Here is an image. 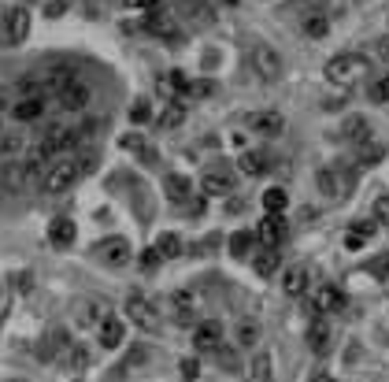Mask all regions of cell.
<instances>
[{"mask_svg":"<svg viewBox=\"0 0 389 382\" xmlns=\"http://www.w3.org/2000/svg\"><path fill=\"white\" fill-rule=\"evenodd\" d=\"M363 74H367V60L360 52H341V56H334L327 63V78L334 85H352L356 78H363Z\"/></svg>","mask_w":389,"mask_h":382,"instance_id":"obj_1","label":"cell"},{"mask_svg":"<svg viewBox=\"0 0 389 382\" xmlns=\"http://www.w3.org/2000/svg\"><path fill=\"white\" fill-rule=\"evenodd\" d=\"M82 174H85L82 171V160H60V163H52V167L45 171L41 190H45V193H63V190H71Z\"/></svg>","mask_w":389,"mask_h":382,"instance_id":"obj_2","label":"cell"},{"mask_svg":"<svg viewBox=\"0 0 389 382\" xmlns=\"http://www.w3.org/2000/svg\"><path fill=\"white\" fill-rule=\"evenodd\" d=\"M0 38H4V45H23V41L30 38V8L23 4H15V8H8L4 15H0Z\"/></svg>","mask_w":389,"mask_h":382,"instance_id":"obj_3","label":"cell"},{"mask_svg":"<svg viewBox=\"0 0 389 382\" xmlns=\"http://www.w3.org/2000/svg\"><path fill=\"white\" fill-rule=\"evenodd\" d=\"M252 71H256L263 82L282 78V56H278L275 49H267V45H256V49H252Z\"/></svg>","mask_w":389,"mask_h":382,"instance_id":"obj_4","label":"cell"},{"mask_svg":"<svg viewBox=\"0 0 389 382\" xmlns=\"http://www.w3.org/2000/svg\"><path fill=\"white\" fill-rule=\"evenodd\" d=\"M145 30L156 38H167V41H178V26H175V12H167V8H153V12H145Z\"/></svg>","mask_w":389,"mask_h":382,"instance_id":"obj_5","label":"cell"},{"mask_svg":"<svg viewBox=\"0 0 389 382\" xmlns=\"http://www.w3.org/2000/svg\"><path fill=\"white\" fill-rule=\"evenodd\" d=\"M200 190L208 193V197H226V193H234V171L226 167H211L200 174Z\"/></svg>","mask_w":389,"mask_h":382,"instance_id":"obj_6","label":"cell"},{"mask_svg":"<svg viewBox=\"0 0 389 382\" xmlns=\"http://www.w3.org/2000/svg\"><path fill=\"white\" fill-rule=\"evenodd\" d=\"M193 345H197V353H219L223 349V323L219 319L200 323L197 334H193Z\"/></svg>","mask_w":389,"mask_h":382,"instance_id":"obj_7","label":"cell"},{"mask_svg":"<svg viewBox=\"0 0 389 382\" xmlns=\"http://www.w3.org/2000/svg\"><path fill=\"white\" fill-rule=\"evenodd\" d=\"M286 234H289L286 219H282V215H271V212H267V215H263V223L256 226V238H259L263 245H271V249L282 245V242H286Z\"/></svg>","mask_w":389,"mask_h":382,"instance_id":"obj_8","label":"cell"},{"mask_svg":"<svg viewBox=\"0 0 389 382\" xmlns=\"http://www.w3.org/2000/svg\"><path fill=\"white\" fill-rule=\"evenodd\" d=\"M319 190L327 197H345L352 190V174L349 171H334V167H322L319 171Z\"/></svg>","mask_w":389,"mask_h":382,"instance_id":"obj_9","label":"cell"},{"mask_svg":"<svg viewBox=\"0 0 389 382\" xmlns=\"http://www.w3.org/2000/svg\"><path fill=\"white\" fill-rule=\"evenodd\" d=\"M71 82H74V71H71V67H63V63H60V67H45V71L37 74L41 93H56V97H60Z\"/></svg>","mask_w":389,"mask_h":382,"instance_id":"obj_10","label":"cell"},{"mask_svg":"<svg viewBox=\"0 0 389 382\" xmlns=\"http://www.w3.org/2000/svg\"><path fill=\"white\" fill-rule=\"evenodd\" d=\"M126 315L141 326V331H159V315H156V308L145 297H130L126 301Z\"/></svg>","mask_w":389,"mask_h":382,"instance_id":"obj_11","label":"cell"},{"mask_svg":"<svg viewBox=\"0 0 389 382\" xmlns=\"http://www.w3.org/2000/svg\"><path fill=\"white\" fill-rule=\"evenodd\" d=\"M78 130H67V126H49L45 130V138H41V145H45L52 156H56V152H67V149H74L78 145Z\"/></svg>","mask_w":389,"mask_h":382,"instance_id":"obj_12","label":"cell"},{"mask_svg":"<svg viewBox=\"0 0 389 382\" xmlns=\"http://www.w3.org/2000/svg\"><path fill=\"white\" fill-rule=\"evenodd\" d=\"M248 126H252L256 134H263V138H278L286 130V119L278 112H256V115H248Z\"/></svg>","mask_w":389,"mask_h":382,"instance_id":"obj_13","label":"cell"},{"mask_svg":"<svg viewBox=\"0 0 389 382\" xmlns=\"http://www.w3.org/2000/svg\"><path fill=\"white\" fill-rule=\"evenodd\" d=\"M93 253L107 260V264H126L130 260V245H126V238H107V242H96L93 245Z\"/></svg>","mask_w":389,"mask_h":382,"instance_id":"obj_14","label":"cell"},{"mask_svg":"<svg viewBox=\"0 0 389 382\" xmlns=\"http://www.w3.org/2000/svg\"><path fill=\"white\" fill-rule=\"evenodd\" d=\"M330 323L327 319H322V315H319V319H311V326H308V349H311V353H315V356H327L330 353Z\"/></svg>","mask_w":389,"mask_h":382,"instance_id":"obj_15","label":"cell"},{"mask_svg":"<svg viewBox=\"0 0 389 382\" xmlns=\"http://www.w3.org/2000/svg\"><path fill=\"white\" fill-rule=\"evenodd\" d=\"M12 115L19 119V123H34V119L45 115V97L34 93V97H19V104L12 108Z\"/></svg>","mask_w":389,"mask_h":382,"instance_id":"obj_16","label":"cell"},{"mask_svg":"<svg viewBox=\"0 0 389 382\" xmlns=\"http://www.w3.org/2000/svg\"><path fill=\"white\" fill-rule=\"evenodd\" d=\"M156 90H159V97H167V101L175 104V101H178V93H189V78H186V74H182V71L159 74Z\"/></svg>","mask_w":389,"mask_h":382,"instance_id":"obj_17","label":"cell"},{"mask_svg":"<svg viewBox=\"0 0 389 382\" xmlns=\"http://www.w3.org/2000/svg\"><path fill=\"white\" fill-rule=\"evenodd\" d=\"M89 101H93V93H89V85H82V82H71L67 90L60 93V108H67V112H82Z\"/></svg>","mask_w":389,"mask_h":382,"instance_id":"obj_18","label":"cell"},{"mask_svg":"<svg viewBox=\"0 0 389 382\" xmlns=\"http://www.w3.org/2000/svg\"><path fill=\"white\" fill-rule=\"evenodd\" d=\"M74 238H78V231H74V223L67 219V215H63V219H52V223H49V242L56 245V249H71Z\"/></svg>","mask_w":389,"mask_h":382,"instance_id":"obj_19","label":"cell"},{"mask_svg":"<svg viewBox=\"0 0 389 382\" xmlns=\"http://www.w3.org/2000/svg\"><path fill=\"white\" fill-rule=\"evenodd\" d=\"M101 345L104 349H119L123 345V338H126V326H123V319H119V315H107V319L101 323Z\"/></svg>","mask_w":389,"mask_h":382,"instance_id":"obj_20","label":"cell"},{"mask_svg":"<svg viewBox=\"0 0 389 382\" xmlns=\"http://www.w3.org/2000/svg\"><path fill=\"white\" fill-rule=\"evenodd\" d=\"M189 190H193V182L186 178V174H167V178H164V193H167L171 204H186Z\"/></svg>","mask_w":389,"mask_h":382,"instance_id":"obj_21","label":"cell"},{"mask_svg":"<svg viewBox=\"0 0 389 382\" xmlns=\"http://www.w3.org/2000/svg\"><path fill=\"white\" fill-rule=\"evenodd\" d=\"M345 308V293L338 286H319L315 290V312H341Z\"/></svg>","mask_w":389,"mask_h":382,"instance_id":"obj_22","label":"cell"},{"mask_svg":"<svg viewBox=\"0 0 389 382\" xmlns=\"http://www.w3.org/2000/svg\"><path fill=\"white\" fill-rule=\"evenodd\" d=\"M237 167H241V174H248V178H259V174H267L271 160H267V152H241Z\"/></svg>","mask_w":389,"mask_h":382,"instance_id":"obj_23","label":"cell"},{"mask_svg":"<svg viewBox=\"0 0 389 382\" xmlns=\"http://www.w3.org/2000/svg\"><path fill=\"white\" fill-rule=\"evenodd\" d=\"M278 264H282V256H278V249H271V245L259 249V256L252 260V267H256V275H259V279H271L275 271H278Z\"/></svg>","mask_w":389,"mask_h":382,"instance_id":"obj_24","label":"cell"},{"mask_svg":"<svg viewBox=\"0 0 389 382\" xmlns=\"http://www.w3.org/2000/svg\"><path fill=\"white\" fill-rule=\"evenodd\" d=\"M374 231H378L374 219H371V223H356V226H349V231H345V245H349V249H363V245L374 238Z\"/></svg>","mask_w":389,"mask_h":382,"instance_id":"obj_25","label":"cell"},{"mask_svg":"<svg viewBox=\"0 0 389 382\" xmlns=\"http://www.w3.org/2000/svg\"><path fill=\"white\" fill-rule=\"evenodd\" d=\"M341 134L349 141H356V145H363V141H371V126H367L363 115H349V119H345V126H341Z\"/></svg>","mask_w":389,"mask_h":382,"instance_id":"obj_26","label":"cell"},{"mask_svg":"<svg viewBox=\"0 0 389 382\" xmlns=\"http://www.w3.org/2000/svg\"><path fill=\"white\" fill-rule=\"evenodd\" d=\"M0 182H4L8 190H23V182H30L26 163H4V167H0Z\"/></svg>","mask_w":389,"mask_h":382,"instance_id":"obj_27","label":"cell"},{"mask_svg":"<svg viewBox=\"0 0 389 382\" xmlns=\"http://www.w3.org/2000/svg\"><path fill=\"white\" fill-rule=\"evenodd\" d=\"M282 290L289 293V297H300V293L308 290V267H289L282 275Z\"/></svg>","mask_w":389,"mask_h":382,"instance_id":"obj_28","label":"cell"},{"mask_svg":"<svg viewBox=\"0 0 389 382\" xmlns=\"http://www.w3.org/2000/svg\"><path fill=\"white\" fill-rule=\"evenodd\" d=\"M156 249H159V256H164V260H178V256H182V249H186V242H182L178 234L164 231V234L156 238Z\"/></svg>","mask_w":389,"mask_h":382,"instance_id":"obj_29","label":"cell"},{"mask_svg":"<svg viewBox=\"0 0 389 382\" xmlns=\"http://www.w3.org/2000/svg\"><path fill=\"white\" fill-rule=\"evenodd\" d=\"M23 149H26V138L23 134H15V130H4V134H0V160H12Z\"/></svg>","mask_w":389,"mask_h":382,"instance_id":"obj_30","label":"cell"},{"mask_svg":"<svg viewBox=\"0 0 389 382\" xmlns=\"http://www.w3.org/2000/svg\"><path fill=\"white\" fill-rule=\"evenodd\" d=\"M234 338H237V345H241V349H256L259 326H256L252 319H241V323H237V331H234Z\"/></svg>","mask_w":389,"mask_h":382,"instance_id":"obj_31","label":"cell"},{"mask_svg":"<svg viewBox=\"0 0 389 382\" xmlns=\"http://www.w3.org/2000/svg\"><path fill=\"white\" fill-rule=\"evenodd\" d=\"M267 379H271V356L256 353L252 364H248V382H267Z\"/></svg>","mask_w":389,"mask_h":382,"instance_id":"obj_32","label":"cell"},{"mask_svg":"<svg viewBox=\"0 0 389 382\" xmlns=\"http://www.w3.org/2000/svg\"><path fill=\"white\" fill-rule=\"evenodd\" d=\"M259 242V238L252 234V231H241V234H234L230 238V253L237 256V260H241V256H252V245Z\"/></svg>","mask_w":389,"mask_h":382,"instance_id":"obj_33","label":"cell"},{"mask_svg":"<svg viewBox=\"0 0 389 382\" xmlns=\"http://www.w3.org/2000/svg\"><path fill=\"white\" fill-rule=\"evenodd\" d=\"M85 364H89V349H85V345H67V353H63V367L82 371Z\"/></svg>","mask_w":389,"mask_h":382,"instance_id":"obj_34","label":"cell"},{"mask_svg":"<svg viewBox=\"0 0 389 382\" xmlns=\"http://www.w3.org/2000/svg\"><path fill=\"white\" fill-rule=\"evenodd\" d=\"M327 30H330V19L322 15V12H308L304 19V34L308 38H327Z\"/></svg>","mask_w":389,"mask_h":382,"instance_id":"obj_35","label":"cell"},{"mask_svg":"<svg viewBox=\"0 0 389 382\" xmlns=\"http://www.w3.org/2000/svg\"><path fill=\"white\" fill-rule=\"evenodd\" d=\"M286 204H289L286 190H267V193H263V212H271V215H282V212H286Z\"/></svg>","mask_w":389,"mask_h":382,"instance_id":"obj_36","label":"cell"},{"mask_svg":"<svg viewBox=\"0 0 389 382\" xmlns=\"http://www.w3.org/2000/svg\"><path fill=\"white\" fill-rule=\"evenodd\" d=\"M382 156H386V145H378V141H363L360 145V163L363 167H374Z\"/></svg>","mask_w":389,"mask_h":382,"instance_id":"obj_37","label":"cell"},{"mask_svg":"<svg viewBox=\"0 0 389 382\" xmlns=\"http://www.w3.org/2000/svg\"><path fill=\"white\" fill-rule=\"evenodd\" d=\"M175 308H178V319H189V315L197 312V297H193L189 290H178L175 293Z\"/></svg>","mask_w":389,"mask_h":382,"instance_id":"obj_38","label":"cell"},{"mask_svg":"<svg viewBox=\"0 0 389 382\" xmlns=\"http://www.w3.org/2000/svg\"><path fill=\"white\" fill-rule=\"evenodd\" d=\"M182 8H186V12L197 19V23H211V19H215V12L204 4V0H182Z\"/></svg>","mask_w":389,"mask_h":382,"instance_id":"obj_39","label":"cell"},{"mask_svg":"<svg viewBox=\"0 0 389 382\" xmlns=\"http://www.w3.org/2000/svg\"><path fill=\"white\" fill-rule=\"evenodd\" d=\"M182 123H186V108L175 101V104L164 112V119H159V126H164V130H175V126H182Z\"/></svg>","mask_w":389,"mask_h":382,"instance_id":"obj_40","label":"cell"},{"mask_svg":"<svg viewBox=\"0 0 389 382\" xmlns=\"http://www.w3.org/2000/svg\"><path fill=\"white\" fill-rule=\"evenodd\" d=\"M371 101L374 104H389V74H382V78L371 82Z\"/></svg>","mask_w":389,"mask_h":382,"instance_id":"obj_41","label":"cell"},{"mask_svg":"<svg viewBox=\"0 0 389 382\" xmlns=\"http://www.w3.org/2000/svg\"><path fill=\"white\" fill-rule=\"evenodd\" d=\"M371 275H374L378 282H386V286H389V253H382V256H374V260H371Z\"/></svg>","mask_w":389,"mask_h":382,"instance_id":"obj_42","label":"cell"},{"mask_svg":"<svg viewBox=\"0 0 389 382\" xmlns=\"http://www.w3.org/2000/svg\"><path fill=\"white\" fill-rule=\"evenodd\" d=\"M159 260H164V256H159V249L153 245V249H145V253H141V260H137V264H141V271H156Z\"/></svg>","mask_w":389,"mask_h":382,"instance_id":"obj_43","label":"cell"},{"mask_svg":"<svg viewBox=\"0 0 389 382\" xmlns=\"http://www.w3.org/2000/svg\"><path fill=\"white\" fill-rule=\"evenodd\" d=\"M85 319H93V323H104V319H107V304L93 301L89 308H85Z\"/></svg>","mask_w":389,"mask_h":382,"instance_id":"obj_44","label":"cell"},{"mask_svg":"<svg viewBox=\"0 0 389 382\" xmlns=\"http://www.w3.org/2000/svg\"><path fill=\"white\" fill-rule=\"evenodd\" d=\"M374 223L389 226V197H374Z\"/></svg>","mask_w":389,"mask_h":382,"instance_id":"obj_45","label":"cell"},{"mask_svg":"<svg viewBox=\"0 0 389 382\" xmlns=\"http://www.w3.org/2000/svg\"><path fill=\"white\" fill-rule=\"evenodd\" d=\"M130 119H134V123H145V119H148V104L145 101H134V108H130Z\"/></svg>","mask_w":389,"mask_h":382,"instance_id":"obj_46","label":"cell"},{"mask_svg":"<svg viewBox=\"0 0 389 382\" xmlns=\"http://www.w3.org/2000/svg\"><path fill=\"white\" fill-rule=\"evenodd\" d=\"M189 93H193V97H208V93H211V82H193Z\"/></svg>","mask_w":389,"mask_h":382,"instance_id":"obj_47","label":"cell"},{"mask_svg":"<svg viewBox=\"0 0 389 382\" xmlns=\"http://www.w3.org/2000/svg\"><path fill=\"white\" fill-rule=\"evenodd\" d=\"M123 8H145V12H153L156 0H123Z\"/></svg>","mask_w":389,"mask_h":382,"instance_id":"obj_48","label":"cell"},{"mask_svg":"<svg viewBox=\"0 0 389 382\" xmlns=\"http://www.w3.org/2000/svg\"><path fill=\"white\" fill-rule=\"evenodd\" d=\"M182 375H186L189 382L197 379V360H182Z\"/></svg>","mask_w":389,"mask_h":382,"instance_id":"obj_49","label":"cell"},{"mask_svg":"<svg viewBox=\"0 0 389 382\" xmlns=\"http://www.w3.org/2000/svg\"><path fill=\"white\" fill-rule=\"evenodd\" d=\"M63 12H67V0H52V4H49V15H52V19L63 15Z\"/></svg>","mask_w":389,"mask_h":382,"instance_id":"obj_50","label":"cell"},{"mask_svg":"<svg viewBox=\"0 0 389 382\" xmlns=\"http://www.w3.org/2000/svg\"><path fill=\"white\" fill-rule=\"evenodd\" d=\"M322 4H327V0H293V8H311V12H319Z\"/></svg>","mask_w":389,"mask_h":382,"instance_id":"obj_51","label":"cell"},{"mask_svg":"<svg viewBox=\"0 0 389 382\" xmlns=\"http://www.w3.org/2000/svg\"><path fill=\"white\" fill-rule=\"evenodd\" d=\"M378 56H382V60L389 63V38H382V41H378Z\"/></svg>","mask_w":389,"mask_h":382,"instance_id":"obj_52","label":"cell"},{"mask_svg":"<svg viewBox=\"0 0 389 382\" xmlns=\"http://www.w3.org/2000/svg\"><path fill=\"white\" fill-rule=\"evenodd\" d=\"M15 282H19V290H30V286H34V279H30V275H15Z\"/></svg>","mask_w":389,"mask_h":382,"instance_id":"obj_53","label":"cell"},{"mask_svg":"<svg viewBox=\"0 0 389 382\" xmlns=\"http://www.w3.org/2000/svg\"><path fill=\"white\" fill-rule=\"evenodd\" d=\"M0 297H4V282H0Z\"/></svg>","mask_w":389,"mask_h":382,"instance_id":"obj_54","label":"cell"},{"mask_svg":"<svg viewBox=\"0 0 389 382\" xmlns=\"http://www.w3.org/2000/svg\"><path fill=\"white\" fill-rule=\"evenodd\" d=\"M315 382H330V379H322V375H319V379H315Z\"/></svg>","mask_w":389,"mask_h":382,"instance_id":"obj_55","label":"cell"},{"mask_svg":"<svg viewBox=\"0 0 389 382\" xmlns=\"http://www.w3.org/2000/svg\"><path fill=\"white\" fill-rule=\"evenodd\" d=\"M226 4H234V0H226Z\"/></svg>","mask_w":389,"mask_h":382,"instance_id":"obj_56","label":"cell"},{"mask_svg":"<svg viewBox=\"0 0 389 382\" xmlns=\"http://www.w3.org/2000/svg\"><path fill=\"white\" fill-rule=\"evenodd\" d=\"M0 134H4V130H0Z\"/></svg>","mask_w":389,"mask_h":382,"instance_id":"obj_57","label":"cell"}]
</instances>
